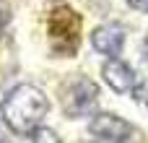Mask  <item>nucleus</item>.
I'll list each match as a JSON object with an SVG mask.
<instances>
[{
    "instance_id": "nucleus-12",
    "label": "nucleus",
    "mask_w": 148,
    "mask_h": 143,
    "mask_svg": "<svg viewBox=\"0 0 148 143\" xmlns=\"http://www.w3.org/2000/svg\"><path fill=\"white\" fill-rule=\"evenodd\" d=\"M146 60H148V42H146Z\"/></svg>"
},
{
    "instance_id": "nucleus-10",
    "label": "nucleus",
    "mask_w": 148,
    "mask_h": 143,
    "mask_svg": "<svg viewBox=\"0 0 148 143\" xmlns=\"http://www.w3.org/2000/svg\"><path fill=\"white\" fill-rule=\"evenodd\" d=\"M127 5L138 13H148V0H127Z\"/></svg>"
},
{
    "instance_id": "nucleus-2",
    "label": "nucleus",
    "mask_w": 148,
    "mask_h": 143,
    "mask_svg": "<svg viewBox=\"0 0 148 143\" xmlns=\"http://www.w3.org/2000/svg\"><path fill=\"white\" fill-rule=\"evenodd\" d=\"M81 31H83V18L78 10L70 5H57L47 16V34H49V47L57 57H73L81 44Z\"/></svg>"
},
{
    "instance_id": "nucleus-1",
    "label": "nucleus",
    "mask_w": 148,
    "mask_h": 143,
    "mask_svg": "<svg viewBox=\"0 0 148 143\" xmlns=\"http://www.w3.org/2000/svg\"><path fill=\"white\" fill-rule=\"evenodd\" d=\"M49 112V99L39 86L18 83L3 99V120L16 135H34Z\"/></svg>"
},
{
    "instance_id": "nucleus-6",
    "label": "nucleus",
    "mask_w": 148,
    "mask_h": 143,
    "mask_svg": "<svg viewBox=\"0 0 148 143\" xmlns=\"http://www.w3.org/2000/svg\"><path fill=\"white\" fill-rule=\"evenodd\" d=\"M91 47L99 55L120 57L122 55V47H125V26L122 23H114V21L96 26L94 34H91Z\"/></svg>"
},
{
    "instance_id": "nucleus-7",
    "label": "nucleus",
    "mask_w": 148,
    "mask_h": 143,
    "mask_svg": "<svg viewBox=\"0 0 148 143\" xmlns=\"http://www.w3.org/2000/svg\"><path fill=\"white\" fill-rule=\"evenodd\" d=\"M31 143H60V135L52 130V128H39V130H34V135H31Z\"/></svg>"
},
{
    "instance_id": "nucleus-4",
    "label": "nucleus",
    "mask_w": 148,
    "mask_h": 143,
    "mask_svg": "<svg viewBox=\"0 0 148 143\" xmlns=\"http://www.w3.org/2000/svg\"><path fill=\"white\" fill-rule=\"evenodd\" d=\"M88 135L96 143H133L138 138V130L133 122H127L120 115L94 112L88 120Z\"/></svg>"
},
{
    "instance_id": "nucleus-11",
    "label": "nucleus",
    "mask_w": 148,
    "mask_h": 143,
    "mask_svg": "<svg viewBox=\"0 0 148 143\" xmlns=\"http://www.w3.org/2000/svg\"><path fill=\"white\" fill-rule=\"evenodd\" d=\"M3 122H5V120H3V104H0V125H3Z\"/></svg>"
},
{
    "instance_id": "nucleus-5",
    "label": "nucleus",
    "mask_w": 148,
    "mask_h": 143,
    "mask_svg": "<svg viewBox=\"0 0 148 143\" xmlns=\"http://www.w3.org/2000/svg\"><path fill=\"white\" fill-rule=\"evenodd\" d=\"M101 78H104V83H107L112 91H117V94H133V91L140 86L138 73H135L125 60H120V57H109V60L101 65Z\"/></svg>"
},
{
    "instance_id": "nucleus-9",
    "label": "nucleus",
    "mask_w": 148,
    "mask_h": 143,
    "mask_svg": "<svg viewBox=\"0 0 148 143\" xmlns=\"http://www.w3.org/2000/svg\"><path fill=\"white\" fill-rule=\"evenodd\" d=\"M133 96H135L138 102H143V104L148 107V83H140V86L133 91Z\"/></svg>"
},
{
    "instance_id": "nucleus-8",
    "label": "nucleus",
    "mask_w": 148,
    "mask_h": 143,
    "mask_svg": "<svg viewBox=\"0 0 148 143\" xmlns=\"http://www.w3.org/2000/svg\"><path fill=\"white\" fill-rule=\"evenodd\" d=\"M8 23H10V5H8L5 0H0V36L5 34Z\"/></svg>"
},
{
    "instance_id": "nucleus-3",
    "label": "nucleus",
    "mask_w": 148,
    "mask_h": 143,
    "mask_svg": "<svg viewBox=\"0 0 148 143\" xmlns=\"http://www.w3.org/2000/svg\"><path fill=\"white\" fill-rule=\"evenodd\" d=\"M96 104H99V86L88 76L73 73L60 83V107H62L65 117H70V120L91 117Z\"/></svg>"
}]
</instances>
